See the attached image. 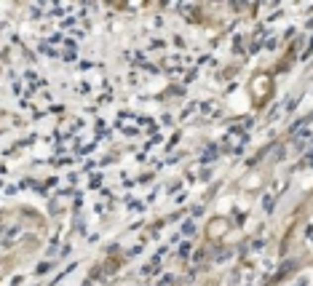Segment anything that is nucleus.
Listing matches in <instances>:
<instances>
[{
	"label": "nucleus",
	"instance_id": "9",
	"mask_svg": "<svg viewBox=\"0 0 313 286\" xmlns=\"http://www.w3.org/2000/svg\"><path fill=\"white\" fill-rule=\"evenodd\" d=\"M262 276H265V273H257V276H255V273H246L244 286H260V284H262Z\"/></svg>",
	"mask_w": 313,
	"mask_h": 286
},
{
	"label": "nucleus",
	"instance_id": "12",
	"mask_svg": "<svg viewBox=\"0 0 313 286\" xmlns=\"http://www.w3.org/2000/svg\"><path fill=\"white\" fill-rule=\"evenodd\" d=\"M54 262H56V259H49V262H38V265H35V276H46V273L54 268Z\"/></svg>",
	"mask_w": 313,
	"mask_h": 286
},
{
	"label": "nucleus",
	"instance_id": "13",
	"mask_svg": "<svg viewBox=\"0 0 313 286\" xmlns=\"http://www.w3.org/2000/svg\"><path fill=\"white\" fill-rule=\"evenodd\" d=\"M169 46V41H163V38H153V41L148 43V48L150 51H161V48H166Z\"/></svg>",
	"mask_w": 313,
	"mask_h": 286
},
{
	"label": "nucleus",
	"instance_id": "6",
	"mask_svg": "<svg viewBox=\"0 0 313 286\" xmlns=\"http://www.w3.org/2000/svg\"><path fill=\"white\" fill-rule=\"evenodd\" d=\"M72 249H75V238H64L62 249H59V257H56V262H59V259H62V262H64V259H67V257L72 254Z\"/></svg>",
	"mask_w": 313,
	"mask_h": 286
},
{
	"label": "nucleus",
	"instance_id": "4",
	"mask_svg": "<svg viewBox=\"0 0 313 286\" xmlns=\"http://www.w3.org/2000/svg\"><path fill=\"white\" fill-rule=\"evenodd\" d=\"M196 112H201V102H198V99H193V102H188V104H185V110L179 112V121H188V118L196 115Z\"/></svg>",
	"mask_w": 313,
	"mask_h": 286
},
{
	"label": "nucleus",
	"instance_id": "19",
	"mask_svg": "<svg viewBox=\"0 0 313 286\" xmlns=\"http://www.w3.org/2000/svg\"><path fill=\"white\" fill-rule=\"evenodd\" d=\"M161 123H163V126H171V123H174V118H171V115H166V112H163V115H161Z\"/></svg>",
	"mask_w": 313,
	"mask_h": 286
},
{
	"label": "nucleus",
	"instance_id": "8",
	"mask_svg": "<svg viewBox=\"0 0 313 286\" xmlns=\"http://www.w3.org/2000/svg\"><path fill=\"white\" fill-rule=\"evenodd\" d=\"M286 188H289V177H281V179H278V182H273V185H270V190L276 192L278 198H281V192H284Z\"/></svg>",
	"mask_w": 313,
	"mask_h": 286
},
{
	"label": "nucleus",
	"instance_id": "7",
	"mask_svg": "<svg viewBox=\"0 0 313 286\" xmlns=\"http://www.w3.org/2000/svg\"><path fill=\"white\" fill-rule=\"evenodd\" d=\"M75 91H78L81 96H91V94H94V86H91V81H78Z\"/></svg>",
	"mask_w": 313,
	"mask_h": 286
},
{
	"label": "nucleus",
	"instance_id": "1",
	"mask_svg": "<svg viewBox=\"0 0 313 286\" xmlns=\"http://www.w3.org/2000/svg\"><path fill=\"white\" fill-rule=\"evenodd\" d=\"M276 201H278V195H276L273 190H265V192H262V198H260V209H262L265 217L273 214V209H276Z\"/></svg>",
	"mask_w": 313,
	"mask_h": 286
},
{
	"label": "nucleus",
	"instance_id": "20",
	"mask_svg": "<svg viewBox=\"0 0 313 286\" xmlns=\"http://www.w3.org/2000/svg\"><path fill=\"white\" fill-rule=\"evenodd\" d=\"M150 286H153V284H150Z\"/></svg>",
	"mask_w": 313,
	"mask_h": 286
},
{
	"label": "nucleus",
	"instance_id": "5",
	"mask_svg": "<svg viewBox=\"0 0 313 286\" xmlns=\"http://www.w3.org/2000/svg\"><path fill=\"white\" fill-rule=\"evenodd\" d=\"M16 236H22V225H8V228H5V241H3L5 249L16 241Z\"/></svg>",
	"mask_w": 313,
	"mask_h": 286
},
{
	"label": "nucleus",
	"instance_id": "16",
	"mask_svg": "<svg viewBox=\"0 0 313 286\" xmlns=\"http://www.w3.org/2000/svg\"><path fill=\"white\" fill-rule=\"evenodd\" d=\"M94 67H97V64L91 62V59H83V62H78V67H75V70H78V72H91Z\"/></svg>",
	"mask_w": 313,
	"mask_h": 286
},
{
	"label": "nucleus",
	"instance_id": "3",
	"mask_svg": "<svg viewBox=\"0 0 313 286\" xmlns=\"http://www.w3.org/2000/svg\"><path fill=\"white\" fill-rule=\"evenodd\" d=\"M244 278H246V273L244 270H230L228 276H225V286H244Z\"/></svg>",
	"mask_w": 313,
	"mask_h": 286
},
{
	"label": "nucleus",
	"instance_id": "11",
	"mask_svg": "<svg viewBox=\"0 0 313 286\" xmlns=\"http://www.w3.org/2000/svg\"><path fill=\"white\" fill-rule=\"evenodd\" d=\"M153 286H174V273H161Z\"/></svg>",
	"mask_w": 313,
	"mask_h": 286
},
{
	"label": "nucleus",
	"instance_id": "14",
	"mask_svg": "<svg viewBox=\"0 0 313 286\" xmlns=\"http://www.w3.org/2000/svg\"><path fill=\"white\" fill-rule=\"evenodd\" d=\"M24 281H27V276H24V273H16V276H11L8 281H5V286H24Z\"/></svg>",
	"mask_w": 313,
	"mask_h": 286
},
{
	"label": "nucleus",
	"instance_id": "10",
	"mask_svg": "<svg viewBox=\"0 0 313 286\" xmlns=\"http://www.w3.org/2000/svg\"><path fill=\"white\" fill-rule=\"evenodd\" d=\"M268 246V238H257V241H252L249 243V254H260V251Z\"/></svg>",
	"mask_w": 313,
	"mask_h": 286
},
{
	"label": "nucleus",
	"instance_id": "18",
	"mask_svg": "<svg viewBox=\"0 0 313 286\" xmlns=\"http://www.w3.org/2000/svg\"><path fill=\"white\" fill-rule=\"evenodd\" d=\"M190 198V190H179L177 192V198H174V206H179V203H185Z\"/></svg>",
	"mask_w": 313,
	"mask_h": 286
},
{
	"label": "nucleus",
	"instance_id": "2",
	"mask_svg": "<svg viewBox=\"0 0 313 286\" xmlns=\"http://www.w3.org/2000/svg\"><path fill=\"white\" fill-rule=\"evenodd\" d=\"M196 230H198V222L193 217H188L182 222V228H179V233H182V238H188V241H193V236H196Z\"/></svg>",
	"mask_w": 313,
	"mask_h": 286
},
{
	"label": "nucleus",
	"instance_id": "17",
	"mask_svg": "<svg viewBox=\"0 0 313 286\" xmlns=\"http://www.w3.org/2000/svg\"><path fill=\"white\" fill-rule=\"evenodd\" d=\"M99 185H102V174H99V171H91L89 174V188H99Z\"/></svg>",
	"mask_w": 313,
	"mask_h": 286
},
{
	"label": "nucleus",
	"instance_id": "15",
	"mask_svg": "<svg viewBox=\"0 0 313 286\" xmlns=\"http://www.w3.org/2000/svg\"><path fill=\"white\" fill-rule=\"evenodd\" d=\"M273 268H276V259H273V257H262V262H260V270H262V273H270Z\"/></svg>",
	"mask_w": 313,
	"mask_h": 286
}]
</instances>
